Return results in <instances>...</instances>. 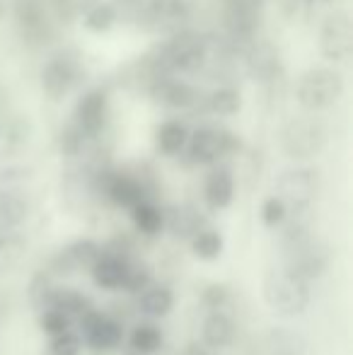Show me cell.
<instances>
[{"label":"cell","instance_id":"7","mask_svg":"<svg viewBox=\"0 0 353 355\" xmlns=\"http://www.w3.org/2000/svg\"><path fill=\"white\" fill-rule=\"evenodd\" d=\"M148 97L153 99L155 107L170 109V112H189L196 109L203 99V92L196 85L187 83L179 75H157L150 85H148Z\"/></svg>","mask_w":353,"mask_h":355},{"label":"cell","instance_id":"16","mask_svg":"<svg viewBox=\"0 0 353 355\" xmlns=\"http://www.w3.org/2000/svg\"><path fill=\"white\" fill-rule=\"evenodd\" d=\"M187 19H189L187 0H148L146 15H143L141 22H153V27L162 29V32H179Z\"/></svg>","mask_w":353,"mask_h":355},{"label":"cell","instance_id":"2","mask_svg":"<svg viewBox=\"0 0 353 355\" xmlns=\"http://www.w3.org/2000/svg\"><path fill=\"white\" fill-rule=\"evenodd\" d=\"M264 300L281 317H300L310 304V283L291 268H271L264 276Z\"/></svg>","mask_w":353,"mask_h":355},{"label":"cell","instance_id":"38","mask_svg":"<svg viewBox=\"0 0 353 355\" xmlns=\"http://www.w3.org/2000/svg\"><path fill=\"white\" fill-rule=\"evenodd\" d=\"M39 327H42V331L49 334V336H56V334L71 329V317L63 314L61 309H56V307H46L39 312Z\"/></svg>","mask_w":353,"mask_h":355},{"label":"cell","instance_id":"37","mask_svg":"<svg viewBox=\"0 0 353 355\" xmlns=\"http://www.w3.org/2000/svg\"><path fill=\"white\" fill-rule=\"evenodd\" d=\"M259 218H261V223H264L266 227H281V225L288 220L286 203H283L278 196L264 198V203H261V208H259Z\"/></svg>","mask_w":353,"mask_h":355},{"label":"cell","instance_id":"19","mask_svg":"<svg viewBox=\"0 0 353 355\" xmlns=\"http://www.w3.org/2000/svg\"><path fill=\"white\" fill-rule=\"evenodd\" d=\"M235 198V177L227 167H213L203 182V201L213 211H223Z\"/></svg>","mask_w":353,"mask_h":355},{"label":"cell","instance_id":"3","mask_svg":"<svg viewBox=\"0 0 353 355\" xmlns=\"http://www.w3.org/2000/svg\"><path fill=\"white\" fill-rule=\"evenodd\" d=\"M327 141H329L327 123L315 114L293 116L281 128V150L293 162H305V159L317 157L327 148Z\"/></svg>","mask_w":353,"mask_h":355},{"label":"cell","instance_id":"42","mask_svg":"<svg viewBox=\"0 0 353 355\" xmlns=\"http://www.w3.org/2000/svg\"><path fill=\"white\" fill-rule=\"evenodd\" d=\"M227 302H230V290H227L223 283H211L203 288L201 304L208 309V312H211V309H223Z\"/></svg>","mask_w":353,"mask_h":355},{"label":"cell","instance_id":"35","mask_svg":"<svg viewBox=\"0 0 353 355\" xmlns=\"http://www.w3.org/2000/svg\"><path fill=\"white\" fill-rule=\"evenodd\" d=\"M53 281L51 276H49L46 271H37L32 278H29V285H27V297L29 302H32L34 309H39L42 312L44 307H49V300H51L53 295Z\"/></svg>","mask_w":353,"mask_h":355},{"label":"cell","instance_id":"22","mask_svg":"<svg viewBox=\"0 0 353 355\" xmlns=\"http://www.w3.org/2000/svg\"><path fill=\"white\" fill-rule=\"evenodd\" d=\"M187 141H189V128L182 121H177V119L160 123L155 131V148L165 157H182Z\"/></svg>","mask_w":353,"mask_h":355},{"label":"cell","instance_id":"9","mask_svg":"<svg viewBox=\"0 0 353 355\" xmlns=\"http://www.w3.org/2000/svg\"><path fill=\"white\" fill-rule=\"evenodd\" d=\"M320 53L329 63H346L353 53V27L346 10L327 15L320 29Z\"/></svg>","mask_w":353,"mask_h":355},{"label":"cell","instance_id":"43","mask_svg":"<svg viewBox=\"0 0 353 355\" xmlns=\"http://www.w3.org/2000/svg\"><path fill=\"white\" fill-rule=\"evenodd\" d=\"M182 355H211V351H208V346H203V343H189Z\"/></svg>","mask_w":353,"mask_h":355},{"label":"cell","instance_id":"27","mask_svg":"<svg viewBox=\"0 0 353 355\" xmlns=\"http://www.w3.org/2000/svg\"><path fill=\"white\" fill-rule=\"evenodd\" d=\"M165 227H170L175 237H193L203 227V218L191 206H175L165 215Z\"/></svg>","mask_w":353,"mask_h":355},{"label":"cell","instance_id":"31","mask_svg":"<svg viewBox=\"0 0 353 355\" xmlns=\"http://www.w3.org/2000/svg\"><path fill=\"white\" fill-rule=\"evenodd\" d=\"M27 252V237L19 230L0 234V273L17 266V261Z\"/></svg>","mask_w":353,"mask_h":355},{"label":"cell","instance_id":"34","mask_svg":"<svg viewBox=\"0 0 353 355\" xmlns=\"http://www.w3.org/2000/svg\"><path fill=\"white\" fill-rule=\"evenodd\" d=\"M56 145H58V153H61L63 157L76 159V157H80V155L85 153L87 138H85V133H83L80 128L71 121V123H66L61 131H58Z\"/></svg>","mask_w":353,"mask_h":355},{"label":"cell","instance_id":"25","mask_svg":"<svg viewBox=\"0 0 353 355\" xmlns=\"http://www.w3.org/2000/svg\"><path fill=\"white\" fill-rule=\"evenodd\" d=\"M128 211H131V220L136 225V230L141 234H146V237H155V234H160L165 230V213L150 198H143Z\"/></svg>","mask_w":353,"mask_h":355},{"label":"cell","instance_id":"17","mask_svg":"<svg viewBox=\"0 0 353 355\" xmlns=\"http://www.w3.org/2000/svg\"><path fill=\"white\" fill-rule=\"evenodd\" d=\"M221 15L232 37H252L259 24L255 0H221Z\"/></svg>","mask_w":353,"mask_h":355},{"label":"cell","instance_id":"26","mask_svg":"<svg viewBox=\"0 0 353 355\" xmlns=\"http://www.w3.org/2000/svg\"><path fill=\"white\" fill-rule=\"evenodd\" d=\"M34 182V172L27 164H5L0 167V196H24Z\"/></svg>","mask_w":353,"mask_h":355},{"label":"cell","instance_id":"11","mask_svg":"<svg viewBox=\"0 0 353 355\" xmlns=\"http://www.w3.org/2000/svg\"><path fill=\"white\" fill-rule=\"evenodd\" d=\"M78 334H80L83 343L94 353H109L117 351L123 341V327L117 319L107 317V314L89 309L78 319Z\"/></svg>","mask_w":353,"mask_h":355},{"label":"cell","instance_id":"41","mask_svg":"<svg viewBox=\"0 0 353 355\" xmlns=\"http://www.w3.org/2000/svg\"><path fill=\"white\" fill-rule=\"evenodd\" d=\"M150 285V268L143 261H128L126 281H123V290L128 293H141L143 288Z\"/></svg>","mask_w":353,"mask_h":355},{"label":"cell","instance_id":"46","mask_svg":"<svg viewBox=\"0 0 353 355\" xmlns=\"http://www.w3.org/2000/svg\"><path fill=\"white\" fill-rule=\"evenodd\" d=\"M3 15H5V3L0 0V19H3Z\"/></svg>","mask_w":353,"mask_h":355},{"label":"cell","instance_id":"44","mask_svg":"<svg viewBox=\"0 0 353 355\" xmlns=\"http://www.w3.org/2000/svg\"><path fill=\"white\" fill-rule=\"evenodd\" d=\"M8 314H10V300L0 293V329H3V324L8 322Z\"/></svg>","mask_w":353,"mask_h":355},{"label":"cell","instance_id":"5","mask_svg":"<svg viewBox=\"0 0 353 355\" xmlns=\"http://www.w3.org/2000/svg\"><path fill=\"white\" fill-rule=\"evenodd\" d=\"M242 141L240 136L225 131V128L216 126H201L193 133H189L187 148H184V157L189 164H218L221 159L230 157V155L240 153Z\"/></svg>","mask_w":353,"mask_h":355},{"label":"cell","instance_id":"36","mask_svg":"<svg viewBox=\"0 0 353 355\" xmlns=\"http://www.w3.org/2000/svg\"><path fill=\"white\" fill-rule=\"evenodd\" d=\"M83 348V338L78 331L73 329H66V331L51 336V343H49V355H78Z\"/></svg>","mask_w":353,"mask_h":355},{"label":"cell","instance_id":"8","mask_svg":"<svg viewBox=\"0 0 353 355\" xmlns=\"http://www.w3.org/2000/svg\"><path fill=\"white\" fill-rule=\"evenodd\" d=\"M12 15L22 44L37 49L53 39V22L49 17L46 0H15Z\"/></svg>","mask_w":353,"mask_h":355},{"label":"cell","instance_id":"45","mask_svg":"<svg viewBox=\"0 0 353 355\" xmlns=\"http://www.w3.org/2000/svg\"><path fill=\"white\" fill-rule=\"evenodd\" d=\"M8 112H10V92L0 85V116H5Z\"/></svg>","mask_w":353,"mask_h":355},{"label":"cell","instance_id":"24","mask_svg":"<svg viewBox=\"0 0 353 355\" xmlns=\"http://www.w3.org/2000/svg\"><path fill=\"white\" fill-rule=\"evenodd\" d=\"M175 307V293L167 285H148L141 290V300H138V309L146 317L162 319L172 312Z\"/></svg>","mask_w":353,"mask_h":355},{"label":"cell","instance_id":"18","mask_svg":"<svg viewBox=\"0 0 353 355\" xmlns=\"http://www.w3.org/2000/svg\"><path fill=\"white\" fill-rule=\"evenodd\" d=\"M281 56H278V49L268 42H257L255 46L247 53V73L261 85H268L281 75Z\"/></svg>","mask_w":353,"mask_h":355},{"label":"cell","instance_id":"29","mask_svg":"<svg viewBox=\"0 0 353 355\" xmlns=\"http://www.w3.org/2000/svg\"><path fill=\"white\" fill-rule=\"evenodd\" d=\"M80 19H83V27H85L87 32L107 34L109 29H114V24H117V12H114L109 0H94L85 12H83Z\"/></svg>","mask_w":353,"mask_h":355},{"label":"cell","instance_id":"1","mask_svg":"<svg viewBox=\"0 0 353 355\" xmlns=\"http://www.w3.org/2000/svg\"><path fill=\"white\" fill-rule=\"evenodd\" d=\"M346 92L344 75L334 66L307 68L295 83V102L307 114H320L336 107Z\"/></svg>","mask_w":353,"mask_h":355},{"label":"cell","instance_id":"30","mask_svg":"<svg viewBox=\"0 0 353 355\" xmlns=\"http://www.w3.org/2000/svg\"><path fill=\"white\" fill-rule=\"evenodd\" d=\"M27 215L29 206L24 196H0V234L19 230Z\"/></svg>","mask_w":353,"mask_h":355},{"label":"cell","instance_id":"13","mask_svg":"<svg viewBox=\"0 0 353 355\" xmlns=\"http://www.w3.org/2000/svg\"><path fill=\"white\" fill-rule=\"evenodd\" d=\"M34 126L24 114L8 112L0 116V162H10L32 143Z\"/></svg>","mask_w":353,"mask_h":355},{"label":"cell","instance_id":"47","mask_svg":"<svg viewBox=\"0 0 353 355\" xmlns=\"http://www.w3.org/2000/svg\"><path fill=\"white\" fill-rule=\"evenodd\" d=\"M322 3H329V0H322Z\"/></svg>","mask_w":353,"mask_h":355},{"label":"cell","instance_id":"14","mask_svg":"<svg viewBox=\"0 0 353 355\" xmlns=\"http://www.w3.org/2000/svg\"><path fill=\"white\" fill-rule=\"evenodd\" d=\"M99 252H102V247H99L94 239H89V237L73 239L71 244H66V247L53 254L51 271L56 273V276H71V273L92 266V261L99 257Z\"/></svg>","mask_w":353,"mask_h":355},{"label":"cell","instance_id":"33","mask_svg":"<svg viewBox=\"0 0 353 355\" xmlns=\"http://www.w3.org/2000/svg\"><path fill=\"white\" fill-rule=\"evenodd\" d=\"M128 343H131L133 353L153 355L162 348V331L155 324H138V327H133L131 336H128Z\"/></svg>","mask_w":353,"mask_h":355},{"label":"cell","instance_id":"40","mask_svg":"<svg viewBox=\"0 0 353 355\" xmlns=\"http://www.w3.org/2000/svg\"><path fill=\"white\" fill-rule=\"evenodd\" d=\"M94 0H51V8L61 22H76Z\"/></svg>","mask_w":353,"mask_h":355},{"label":"cell","instance_id":"4","mask_svg":"<svg viewBox=\"0 0 353 355\" xmlns=\"http://www.w3.org/2000/svg\"><path fill=\"white\" fill-rule=\"evenodd\" d=\"M42 89L51 102H63L85 83V66L76 51H58L42 66L39 73Z\"/></svg>","mask_w":353,"mask_h":355},{"label":"cell","instance_id":"21","mask_svg":"<svg viewBox=\"0 0 353 355\" xmlns=\"http://www.w3.org/2000/svg\"><path fill=\"white\" fill-rule=\"evenodd\" d=\"M268 355H307V338L305 334L295 331L291 327H273L266 334Z\"/></svg>","mask_w":353,"mask_h":355},{"label":"cell","instance_id":"6","mask_svg":"<svg viewBox=\"0 0 353 355\" xmlns=\"http://www.w3.org/2000/svg\"><path fill=\"white\" fill-rule=\"evenodd\" d=\"M283 266L291 268L295 276H300L302 281H317L322 273L329 266V247L320 239H315L312 234H305L302 239H298L295 244H291L288 249H283Z\"/></svg>","mask_w":353,"mask_h":355},{"label":"cell","instance_id":"23","mask_svg":"<svg viewBox=\"0 0 353 355\" xmlns=\"http://www.w3.org/2000/svg\"><path fill=\"white\" fill-rule=\"evenodd\" d=\"M203 107H206L208 114L213 116H221V119H227V116H235L240 114L242 109V94L237 87H230V85H223V87H216L211 89L208 94H203Z\"/></svg>","mask_w":353,"mask_h":355},{"label":"cell","instance_id":"12","mask_svg":"<svg viewBox=\"0 0 353 355\" xmlns=\"http://www.w3.org/2000/svg\"><path fill=\"white\" fill-rule=\"evenodd\" d=\"M109 119V94L102 87H92L78 97L73 107V123L85 133L87 141H94L104 133Z\"/></svg>","mask_w":353,"mask_h":355},{"label":"cell","instance_id":"20","mask_svg":"<svg viewBox=\"0 0 353 355\" xmlns=\"http://www.w3.org/2000/svg\"><path fill=\"white\" fill-rule=\"evenodd\" d=\"M201 338H203V346L208 348H225L232 343L235 338V322L227 312L223 309H211L203 319V327H201Z\"/></svg>","mask_w":353,"mask_h":355},{"label":"cell","instance_id":"15","mask_svg":"<svg viewBox=\"0 0 353 355\" xmlns=\"http://www.w3.org/2000/svg\"><path fill=\"white\" fill-rule=\"evenodd\" d=\"M128 261L131 259L123 252H119V249H102L99 257L92 261V266H89L92 281L102 290H121L123 281H126Z\"/></svg>","mask_w":353,"mask_h":355},{"label":"cell","instance_id":"32","mask_svg":"<svg viewBox=\"0 0 353 355\" xmlns=\"http://www.w3.org/2000/svg\"><path fill=\"white\" fill-rule=\"evenodd\" d=\"M191 252L203 261H213L223 254V234L213 227H201L191 237Z\"/></svg>","mask_w":353,"mask_h":355},{"label":"cell","instance_id":"39","mask_svg":"<svg viewBox=\"0 0 353 355\" xmlns=\"http://www.w3.org/2000/svg\"><path fill=\"white\" fill-rule=\"evenodd\" d=\"M117 12V22H138L141 24L143 15H146V3L148 0H109Z\"/></svg>","mask_w":353,"mask_h":355},{"label":"cell","instance_id":"28","mask_svg":"<svg viewBox=\"0 0 353 355\" xmlns=\"http://www.w3.org/2000/svg\"><path fill=\"white\" fill-rule=\"evenodd\" d=\"M49 307L61 309L63 314H68L71 319H80L83 314L92 309V300L87 295H83L80 290L71 288H53V295L49 300ZM46 309V307H44Z\"/></svg>","mask_w":353,"mask_h":355},{"label":"cell","instance_id":"10","mask_svg":"<svg viewBox=\"0 0 353 355\" xmlns=\"http://www.w3.org/2000/svg\"><path fill=\"white\" fill-rule=\"evenodd\" d=\"M276 196L286 203L288 213H302L317 196V174L307 167H291L276 182Z\"/></svg>","mask_w":353,"mask_h":355}]
</instances>
